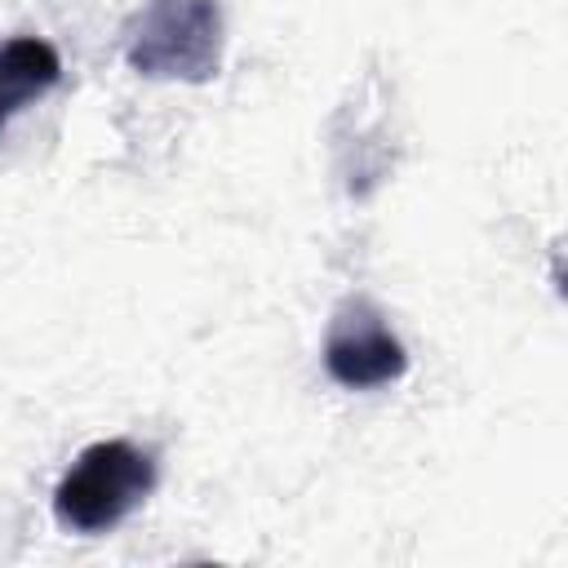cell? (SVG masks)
Returning <instances> with one entry per match:
<instances>
[{
	"label": "cell",
	"instance_id": "obj_1",
	"mask_svg": "<svg viewBox=\"0 0 568 568\" xmlns=\"http://www.w3.org/2000/svg\"><path fill=\"white\" fill-rule=\"evenodd\" d=\"M124 62L146 80L209 84L222 71L226 18L217 0H142L120 31Z\"/></svg>",
	"mask_w": 568,
	"mask_h": 568
},
{
	"label": "cell",
	"instance_id": "obj_2",
	"mask_svg": "<svg viewBox=\"0 0 568 568\" xmlns=\"http://www.w3.org/2000/svg\"><path fill=\"white\" fill-rule=\"evenodd\" d=\"M155 493V457L133 439H98L75 453L53 488V519L67 532L98 537L120 528Z\"/></svg>",
	"mask_w": 568,
	"mask_h": 568
},
{
	"label": "cell",
	"instance_id": "obj_3",
	"mask_svg": "<svg viewBox=\"0 0 568 568\" xmlns=\"http://www.w3.org/2000/svg\"><path fill=\"white\" fill-rule=\"evenodd\" d=\"M324 368L346 390H382L408 373V351L368 297H351L328 320Z\"/></svg>",
	"mask_w": 568,
	"mask_h": 568
},
{
	"label": "cell",
	"instance_id": "obj_4",
	"mask_svg": "<svg viewBox=\"0 0 568 568\" xmlns=\"http://www.w3.org/2000/svg\"><path fill=\"white\" fill-rule=\"evenodd\" d=\"M62 80V58L40 36H13L0 44V133L4 124L40 102Z\"/></svg>",
	"mask_w": 568,
	"mask_h": 568
}]
</instances>
